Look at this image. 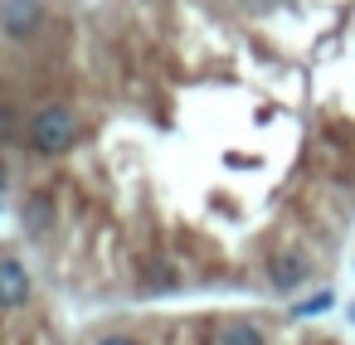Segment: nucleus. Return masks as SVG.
Instances as JSON below:
<instances>
[{"instance_id":"f257e3e1","label":"nucleus","mask_w":355,"mask_h":345,"mask_svg":"<svg viewBox=\"0 0 355 345\" xmlns=\"http://www.w3.org/2000/svg\"><path fill=\"white\" fill-rule=\"evenodd\" d=\"M64 297L44 282L25 243L0 238V345H69Z\"/></svg>"}]
</instances>
